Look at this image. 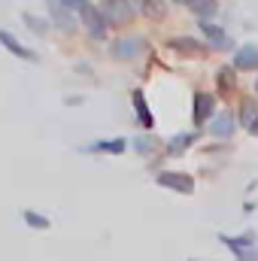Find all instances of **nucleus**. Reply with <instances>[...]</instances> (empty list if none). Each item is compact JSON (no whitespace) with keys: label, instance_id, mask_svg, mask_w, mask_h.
Listing matches in <instances>:
<instances>
[{"label":"nucleus","instance_id":"nucleus-1","mask_svg":"<svg viewBox=\"0 0 258 261\" xmlns=\"http://www.w3.org/2000/svg\"><path fill=\"white\" fill-rule=\"evenodd\" d=\"M100 12H104L107 24H113V28L128 24L131 18L137 15V9H134L131 0H104V3H100Z\"/></svg>","mask_w":258,"mask_h":261},{"label":"nucleus","instance_id":"nucleus-5","mask_svg":"<svg viewBox=\"0 0 258 261\" xmlns=\"http://www.w3.org/2000/svg\"><path fill=\"white\" fill-rule=\"evenodd\" d=\"M192 119H194L197 128H200L207 119H216V97H213V94H207V91H197V94H194Z\"/></svg>","mask_w":258,"mask_h":261},{"label":"nucleus","instance_id":"nucleus-25","mask_svg":"<svg viewBox=\"0 0 258 261\" xmlns=\"http://www.w3.org/2000/svg\"><path fill=\"white\" fill-rule=\"evenodd\" d=\"M173 3H189V0H173Z\"/></svg>","mask_w":258,"mask_h":261},{"label":"nucleus","instance_id":"nucleus-18","mask_svg":"<svg viewBox=\"0 0 258 261\" xmlns=\"http://www.w3.org/2000/svg\"><path fill=\"white\" fill-rule=\"evenodd\" d=\"M216 79H219V88H222V91H231V88H234V64L222 67V70L216 73Z\"/></svg>","mask_w":258,"mask_h":261},{"label":"nucleus","instance_id":"nucleus-16","mask_svg":"<svg viewBox=\"0 0 258 261\" xmlns=\"http://www.w3.org/2000/svg\"><path fill=\"white\" fill-rule=\"evenodd\" d=\"M24 222H28L31 228H37V231H46V228H52L49 216H43V213H37V210H24Z\"/></svg>","mask_w":258,"mask_h":261},{"label":"nucleus","instance_id":"nucleus-2","mask_svg":"<svg viewBox=\"0 0 258 261\" xmlns=\"http://www.w3.org/2000/svg\"><path fill=\"white\" fill-rule=\"evenodd\" d=\"M161 189H170V192H179V195H192L194 192V179L189 173H173V170H161L158 179H155Z\"/></svg>","mask_w":258,"mask_h":261},{"label":"nucleus","instance_id":"nucleus-14","mask_svg":"<svg viewBox=\"0 0 258 261\" xmlns=\"http://www.w3.org/2000/svg\"><path fill=\"white\" fill-rule=\"evenodd\" d=\"M128 149L125 140H97L91 146H85V152H107V155H122Z\"/></svg>","mask_w":258,"mask_h":261},{"label":"nucleus","instance_id":"nucleus-9","mask_svg":"<svg viewBox=\"0 0 258 261\" xmlns=\"http://www.w3.org/2000/svg\"><path fill=\"white\" fill-rule=\"evenodd\" d=\"M131 100H134L137 122H140L146 130H152V128H155V119H152V113H149V107H146V97H143V91H140V88H134V91H131Z\"/></svg>","mask_w":258,"mask_h":261},{"label":"nucleus","instance_id":"nucleus-7","mask_svg":"<svg viewBox=\"0 0 258 261\" xmlns=\"http://www.w3.org/2000/svg\"><path fill=\"white\" fill-rule=\"evenodd\" d=\"M234 70H258V46L255 43H246L237 49L234 55Z\"/></svg>","mask_w":258,"mask_h":261},{"label":"nucleus","instance_id":"nucleus-27","mask_svg":"<svg viewBox=\"0 0 258 261\" xmlns=\"http://www.w3.org/2000/svg\"><path fill=\"white\" fill-rule=\"evenodd\" d=\"M192 261H197V258H192Z\"/></svg>","mask_w":258,"mask_h":261},{"label":"nucleus","instance_id":"nucleus-17","mask_svg":"<svg viewBox=\"0 0 258 261\" xmlns=\"http://www.w3.org/2000/svg\"><path fill=\"white\" fill-rule=\"evenodd\" d=\"M255 119H258V103L255 100H243L240 103V122L243 125H252Z\"/></svg>","mask_w":258,"mask_h":261},{"label":"nucleus","instance_id":"nucleus-20","mask_svg":"<svg viewBox=\"0 0 258 261\" xmlns=\"http://www.w3.org/2000/svg\"><path fill=\"white\" fill-rule=\"evenodd\" d=\"M134 3V9H140V12H146V15H161V6H158V0H131Z\"/></svg>","mask_w":258,"mask_h":261},{"label":"nucleus","instance_id":"nucleus-4","mask_svg":"<svg viewBox=\"0 0 258 261\" xmlns=\"http://www.w3.org/2000/svg\"><path fill=\"white\" fill-rule=\"evenodd\" d=\"M146 52V40L143 37H119L116 43H113V55L119 58V61H134L137 55H143Z\"/></svg>","mask_w":258,"mask_h":261},{"label":"nucleus","instance_id":"nucleus-23","mask_svg":"<svg viewBox=\"0 0 258 261\" xmlns=\"http://www.w3.org/2000/svg\"><path fill=\"white\" fill-rule=\"evenodd\" d=\"M58 3H61L64 9H70V12H73V9H79V12H82V9L88 6V0H58Z\"/></svg>","mask_w":258,"mask_h":261},{"label":"nucleus","instance_id":"nucleus-12","mask_svg":"<svg viewBox=\"0 0 258 261\" xmlns=\"http://www.w3.org/2000/svg\"><path fill=\"white\" fill-rule=\"evenodd\" d=\"M186 6L192 9V12L197 15V18H200V21H210V18L219 12V0H189Z\"/></svg>","mask_w":258,"mask_h":261},{"label":"nucleus","instance_id":"nucleus-19","mask_svg":"<svg viewBox=\"0 0 258 261\" xmlns=\"http://www.w3.org/2000/svg\"><path fill=\"white\" fill-rule=\"evenodd\" d=\"M21 18H24V24H28L34 34H46V31H49V21H46V18H37V15H31V12H24Z\"/></svg>","mask_w":258,"mask_h":261},{"label":"nucleus","instance_id":"nucleus-21","mask_svg":"<svg viewBox=\"0 0 258 261\" xmlns=\"http://www.w3.org/2000/svg\"><path fill=\"white\" fill-rule=\"evenodd\" d=\"M134 149H137L140 155H149V152L155 149V140H152V137H137V140H134Z\"/></svg>","mask_w":258,"mask_h":261},{"label":"nucleus","instance_id":"nucleus-22","mask_svg":"<svg viewBox=\"0 0 258 261\" xmlns=\"http://www.w3.org/2000/svg\"><path fill=\"white\" fill-rule=\"evenodd\" d=\"M234 258H237V261H258V249H255V246H249V249H237V252H234Z\"/></svg>","mask_w":258,"mask_h":261},{"label":"nucleus","instance_id":"nucleus-13","mask_svg":"<svg viewBox=\"0 0 258 261\" xmlns=\"http://www.w3.org/2000/svg\"><path fill=\"white\" fill-rule=\"evenodd\" d=\"M52 21H55L61 31H67V34H73V31H76V21H73L70 9H64L58 0H52Z\"/></svg>","mask_w":258,"mask_h":261},{"label":"nucleus","instance_id":"nucleus-24","mask_svg":"<svg viewBox=\"0 0 258 261\" xmlns=\"http://www.w3.org/2000/svg\"><path fill=\"white\" fill-rule=\"evenodd\" d=\"M249 130H252V134H255V137H258V119H255V122H252V125H249Z\"/></svg>","mask_w":258,"mask_h":261},{"label":"nucleus","instance_id":"nucleus-11","mask_svg":"<svg viewBox=\"0 0 258 261\" xmlns=\"http://www.w3.org/2000/svg\"><path fill=\"white\" fill-rule=\"evenodd\" d=\"M234 125H237L234 116H231V113H222V116H216V119L210 122V134L219 137V140H228V137L234 134Z\"/></svg>","mask_w":258,"mask_h":261},{"label":"nucleus","instance_id":"nucleus-6","mask_svg":"<svg viewBox=\"0 0 258 261\" xmlns=\"http://www.w3.org/2000/svg\"><path fill=\"white\" fill-rule=\"evenodd\" d=\"M0 46H3L6 52H12L15 58H21V61H28V64H37V61H40L34 49H28V46H21V43H18V40H15V37H12L9 31H3V28H0Z\"/></svg>","mask_w":258,"mask_h":261},{"label":"nucleus","instance_id":"nucleus-10","mask_svg":"<svg viewBox=\"0 0 258 261\" xmlns=\"http://www.w3.org/2000/svg\"><path fill=\"white\" fill-rule=\"evenodd\" d=\"M170 49L179 52V55H192V58H197V55L207 52V46L197 43V40H192V37H173V40H170Z\"/></svg>","mask_w":258,"mask_h":261},{"label":"nucleus","instance_id":"nucleus-8","mask_svg":"<svg viewBox=\"0 0 258 261\" xmlns=\"http://www.w3.org/2000/svg\"><path fill=\"white\" fill-rule=\"evenodd\" d=\"M200 31L207 34V43L210 49H231V37L219 28V24H210V21H200Z\"/></svg>","mask_w":258,"mask_h":261},{"label":"nucleus","instance_id":"nucleus-3","mask_svg":"<svg viewBox=\"0 0 258 261\" xmlns=\"http://www.w3.org/2000/svg\"><path fill=\"white\" fill-rule=\"evenodd\" d=\"M82 24H85V31L91 34V40H104L107 37V18H104V12H100V6H85L82 9Z\"/></svg>","mask_w":258,"mask_h":261},{"label":"nucleus","instance_id":"nucleus-15","mask_svg":"<svg viewBox=\"0 0 258 261\" xmlns=\"http://www.w3.org/2000/svg\"><path fill=\"white\" fill-rule=\"evenodd\" d=\"M194 140H197V130H192V134H179V137H173L170 143H167V155H173V158H179L189 146H192Z\"/></svg>","mask_w":258,"mask_h":261},{"label":"nucleus","instance_id":"nucleus-26","mask_svg":"<svg viewBox=\"0 0 258 261\" xmlns=\"http://www.w3.org/2000/svg\"><path fill=\"white\" fill-rule=\"evenodd\" d=\"M255 91H258V82H255Z\"/></svg>","mask_w":258,"mask_h":261}]
</instances>
